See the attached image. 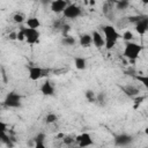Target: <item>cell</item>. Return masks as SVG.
<instances>
[{"label": "cell", "mask_w": 148, "mask_h": 148, "mask_svg": "<svg viewBox=\"0 0 148 148\" xmlns=\"http://www.w3.org/2000/svg\"><path fill=\"white\" fill-rule=\"evenodd\" d=\"M77 148H79V147H77Z\"/></svg>", "instance_id": "cell-32"}, {"label": "cell", "mask_w": 148, "mask_h": 148, "mask_svg": "<svg viewBox=\"0 0 148 148\" xmlns=\"http://www.w3.org/2000/svg\"><path fill=\"white\" fill-rule=\"evenodd\" d=\"M75 143L77 145L79 148H88L94 146V139L90 133L83 132L75 136Z\"/></svg>", "instance_id": "cell-3"}, {"label": "cell", "mask_w": 148, "mask_h": 148, "mask_svg": "<svg viewBox=\"0 0 148 148\" xmlns=\"http://www.w3.org/2000/svg\"><path fill=\"white\" fill-rule=\"evenodd\" d=\"M102 31H103V36H104V39H105V49L106 50H111L116 45V43L118 42V39L121 36L119 35L117 29L111 24L103 25Z\"/></svg>", "instance_id": "cell-1"}, {"label": "cell", "mask_w": 148, "mask_h": 148, "mask_svg": "<svg viewBox=\"0 0 148 148\" xmlns=\"http://www.w3.org/2000/svg\"><path fill=\"white\" fill-rule=\"evenodd\" d=\"M57 120H58V116H57L54 112H49V113H46V116L44 117V121H45L47 125L54 124V123H57Z\"/></svg>", "instance_id": "cell-20"}, {"label": "cell", "mask_w": 148, "mask_h": 148, "mask_svg": "<svg viewBox=\"0 0 148 148\" xmlns=\"http://www.w3.org/2000/svg\"><path fill=\"white\" fill-rule=\"evenodd\" d=\"M73 142H75V138L64 136V143H65V145H72Z\"/></svg>", "instance_id": "cell-26"}, {"label": "cell", "mask_w": 148, "mask_h": 148, "mask_svg": "<svg viewBox=\"0 0 148 148\" xmlns=\"http://www.w3.org/2000/svg\"><path fill=\"white\" fill-rule=\"evenodd\" d=\"M79 44L82 47H89L92 44V37L91 34H82L79 37Z\"/></svg>", "instance_id": "cell-14"}, {"label": "cell", "mask_w": 148, "mask_h": 148, "mask_svg": "<svg viewBox=\"0 0 148 148\" xmlns=\"http://www.w3.org/2000/svg\"><path fill=\"white\" fill-rule=\"evenodd\" d=\"M35 140V142H45V139H46V135L44 133H37V135H35L32 138Z\"/></svg>", "instance_id": "cell-25"}, {"label": "cell", "mask_w": 148, "mask_h": 148, "mask_svg": "<svg viewBox=\"0 0 148 148\" xmlns=\"http://www.w3.org/2000/svg\"><path fill=\"white\" fill-rule=\"evenodd\" d=\"M24 32H25V43H28L29 45H34V44L38 43L39 37H40L39 30H35V29L24 27Z\"/></svg>", "instance_id": "cell-7"}, {"label": "cell", "mask_w": 148, "mask_h": 148, "mask_svg": "<svg viewBox=\"0 0 148 148\" xmlns=\"http://www.w3.org/2000/svg\"><path fill=\"white\" fill-rule=\"evenodd\" d=\"M39 91L42 92V95L44 96H53L56 92V88L53 86V83L50 80H45L40 87H39Z\"/></svg>", "instance_id": "cell-10"}, {"label": "cell", "mask_w": 148, "mask_h": 148, "mask_svg": "<svg viewBox=\"0 0 148 148\" xmlns=\"http://www.w3.org/2000/svg\"><path fill=\"white\" fill-rule=\"evenodd\" d=\"M62 15H64L65 18L75 20V18H77L82 15V9L76 3H69L67 6V8L65 9V12L62 13Z\"/></svg>", "instance_id": "cell-5"}, {"label": "cell", "mask_w": 148, "mask_h": 148, "mask_svg": "<svg viewBox=\"0 0 148 148\" xmlns=\"http://www.w3.org/2000/svg\"><path fill=\"white\" fill-rule=\"evenodd\" d=\"M135 79H136V81H139L148 90V74H146V75H136Z\"/></svg>", "instance_id": "cell-23"}, {"label": "cell", "mask_w": 148, "mask_h": 148, "mask_svg": "<svg viewBox=\"0 0 148 148\" xmlns=\"http://www.w3.org/2000/svg\"><path fill=\"white\" fill-rule=\"evenodd\" d=\"M135 27V31L139 34V35H145L148 32V16L143 15L142 18L134 24Z\"/></svg>", "instance_id": "cell-11"}, {"label": "cell", "mask_w": 148, "mask_h": 148, "mask_svg": "<svg viewBox=\"0 0 148 148\" xmlns=\"http://www.w3.org/2000/svg\"><path fill=\"white\" fill-rule=\"evenodd\" d=\"M8 38L10 40H17V31H12L8 35Z\"/></svg>", "instance_id": "cell-27"}, {"label": "cell", "mask_w": 148, "mask_h": 148, "mask_svg": "<svg viewBox=\"0 0 148 148\" xmlns=\"http://www.w3.org/2000/svg\"><path fill=\"white\" fill-rule=\"evenodd\" d=\"M6 131H7V125L3 121H0V132L1 133H6Z\"/></svg>", "instance_id": "cell-28"}, {"label": "cell", "mask_w": 148, "mask_h": 148, "mask_svg": "<svg viewBox=\"0 0 148 148\" xmlns=\"http://www.w3.org/2000/svg\"><path fill=\"white\" fill-rule=\"evenodd\" d=\"M114 6H116V9H119V10H125L130 7V2L126 1V0H120V1H117L114 2Z\"/></svg>", "instance_id": "cell-21"}, {"label": "cell", "mask_w": 148, "mask_h": 148, "mask_svg": "<svg viewBox=\"0 0 148 148\" xmlns=\"http://www.w3.org/2000/svg\"><path fill=\"white\" fill-rule=\"evenodd\" d=\"M121 38H123L126 43H128V42H133V39H134V35H133V32H132L131 30H125V31L123 32V35H121Z\"/></svg>", "instance_id": "cell-22"}, {"label": "cell", "mask_w": 148, "mask_h": 148, "mask_svg": "<svg viewBox=\"0 0 148 148\" xmlns=\"http://www.w3.org/2000/svg\"><path fill=\"white\" fill-rule=\"evenodd\" d=\"M17 40L18 42H25V32H24V27H21L17 31Z\"/></svg>", "instance_id": "cell-24"}, {"label": "cell", "mask_w": 148, "mask_h": 148, "mask_svg": "<svg viewBox=\"0 0 148 148\" xmlns=\"http://www.w3.org/2000/svg\"><path fill=\"white\" fill-rule=\"evenodd\" d=\"M121 89H123V91L127 95V96H130V97H136L139 94H140V90H139V88L138 87H135V86H130V84H127V86H125V87H121Z\"/></svg>", "instance_id": "cell-15"}, {"label": "cell", "mask_w": 148, "mask_h": 148, "mask_svg": "<svg viewBox=\"0 0 148 148\" xmlns=\"http://www.w3.org/2000/svg\"><path fill=\"white\" fill-rule=\"evenodd\" d=\"M89 3H90V5H91V6H92V5H95V3H96V2H95V1H90V2H89Z\"/></svg>", "instance_id": "cell-31"}, {"label": "cell", "mask_w": 148, "mask_h": 148, "mask_svg": "<svg viewBox=\"0 0 148 148\" xmlns=\"http://www.w3.org/2000/svg\"><path fill=\"white\" fill-rule=\"evenodd\" d=\"M21 101H22L21 95H18L15 91H10L6 96V98L3 101V104L8 108H18L21 105Z\"/></svg>", "instance_id": "cell-6"}, {"label": "cell", "mask_w": 148, "mask_h": 148, "mask_svg": "<svg viewBox=\"0 0 148 148\" xmlns=\"http://www.w3.org/2000/svg\"><path fill=\"white\" fill-rule=\"evenodd\" d=\"M145 133H146V134H148V127H146V128H145Z\"/></svg>", "instance_id": "cell-30"}, {"label": "cell", "mask_w": 148, "mask_h": 148, "mask_svg": "<svg viewBox=\"0 0 148 148\" xmlns=\"http://www.w3.org/2000/svg\"><path fill=\"white\" fill-rule=\"evenodd\" d=\"M133 141V136L126 133H121L114 136V145L118 147H126L130 143H132Z\"/></svg>", "instance_id": "cell-9"}, {"label": "cell", "mask_w": 148, "mask_h": 148, "mask_svg": "<svg viewBox=\"0 0 148 148\" xmlns=\"http://www.w3.org/2000/svg\"><path fill=\"white\" fill-rule=\"evenodd\" d=\"M87 59L83 57H75L74 58V66L79 71H84L87 68Z\"/></svg>", "instance_id": "cell-16"}, {"label": "cell", "mask_w": 148, "mask_h": 148, "mask_svg": "<svg viewBox=\"0 0 148 148\" xmlns=\"http://www.w3.org/2000/svg\"><path fill=\"white\" fill-rule=\"evenodd\" d=\"M32 148H47V147H46L45 142H36Z\"/></svg>", "instance_id": "cell-29"}, {"label": "cell", "mask_w": 148, "mask_h": 148, "mask_svg": "<svg viewBox=\"0 0 148 148\" xmlns=\"http://www.w3.org/2000/svg\"><path fill=\"white\" fill-rule=\"evenodd\" d=\"M141 52H142V45H140L139 43H135V42H128L125 44L123 56L126 59H128L130 61H134L140 57Z\"/></svg>", "instance_id": "cell-2"}, {"label": "cell", "mask_w": 148, "mask_h": 148, "mask_svg": "<svg viewBox=\"0 0 148 148\" xmlns=\"http://www.w3.org/2000/svg\"><path fill=\"white\" fill-rule=\"evenodd\" d=\"M12 20H13V22L16 23V24H22V23H24V22L27 21V17H25V15H24L22 12H16V13L13 14Z\"/></svg>", "instance_id": "cell-17"}, {"label": "cell", "mask_w": 148, "mask_h": 148, "mask_svg": "<svg viewBox=\"0 0 148 148\" xmlns=\"http://www.w3.org/2000/svg\"><path fill=\"white\" fill-rule=\"evenodd\" d=\"M61 44L65 45V46H74L76 44V39L69 35L67 36H64L62 39H61Z\"/></svg>", "instance_id": "cell-19"}, {"label": "cell", "mask_w": 148, "mask_h": 148, "mask_svg": "<svg viewBox=\"0 0 148 148\" xmlns=\"http://www.w3.org/2000/svg\"><path fill=\"white\" fill-rule=\"evenodd\" d=\"M91 37H92V44L97 49H101V47H105V39H104V36L97 31V30H94L91 32Z\"/></svg>", "instance_id": "cell-12"}, {"label": "cell", "mask_w": 148, "mask_h": 148, "mask_svg": "<svg viewBox=\"0 0 148 148\" xmlns=\"http://www.w3.org/2000/svg\"><path fill=\"white\" fill-rule=\"evenodd\" d=\"M46 73H49V69L42 68L39 66H29L28 67V76L31 81H39L43 79Z\"/></svg>", "instance_id": "cell-4"}, {"label": "cell", "mask_w": 148, "mask_h": 148, "mask_svg": "<svg viewBox=\"0 0 148 148\" xmlns=\"http://www.w3.org/2000/svg\"><path fill=\"white\" fill-rule=\"evenodd\" d=\"M84 97H86V99H87L89 103H96V102H97V95H96V92H95L94 90H90V89L86 90Z\"/></svg>", "instance_id": "cell-18"}, {"label": "cell", "mask_w": 148, "mask_h": 148, "mask_svg": "<svg viewBox=\"0 0 148 148\" xmlns=\"http://www.w3.org/2000/svg\"><path fill=\"white\" fill-rule=\"evenodd\" d=\"M68 5H69V2L66 1V0H54L50 3V9H51L52 13L62 14Z\"/></svg>", "instance_id": "cell-8"}, {"label": "cell", "mask_w": 148, "mask_h": 148, "mask_svg": "<svg viewBox=\"0 0 148 148\" xmlns=\"http://www.w3.org/2000/svg\"><path fill=\"white\" fill-rule=\"evenodd\" d=\"M40 25H42V23H40L39 18L36 17V16H30V17H28L27 21H25V27H27V28H30V29L38 30V29L40 28Z\"/></svg>", "instance_id": "cell-13"}]
</instances>
